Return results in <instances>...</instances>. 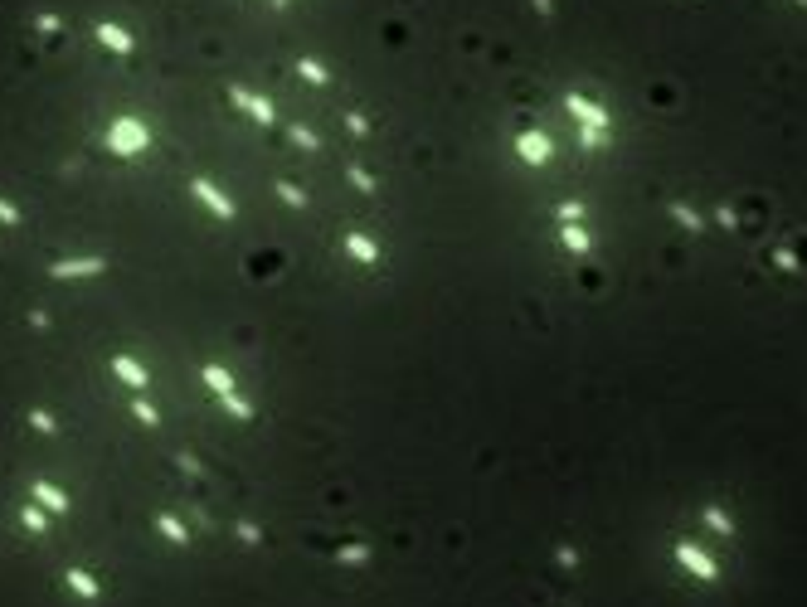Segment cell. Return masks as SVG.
<instances>
[{
	"label": "cell",
	"mask_w": 807,
	"mask_h": 607,
	"mask_svg": "<svg viewBox=\"0 0 807 607\" xmlns=\"http://www.w3.org/2000/svg\"><path fill=\"white\" fill-rule=\"evenodd\" d=\"M676 559H681V564H686L695 578H715V559H706L695 544H676Z\"/></svg>",
	"instance_id": "cell-1"
},
{
	"label": "cell",
	"mask_w": 807,
	"mask_h": 607,
	"mask_svg": "<svg viewBox=\"0 0 807 607\" xmlns=\"http://www.w3.org/2000/svg\"><path fill=\"white\" fill-rule=\"evenodd\" d=\"M569 107H574V117L583 122V132H594V127H603V122H608V117H603V107L583 102V97H569Z\"/></svg>",
	"instance_id": "cell-2"
},
{
	"label": "cell",
	"mask_w": 807,
	"mask_h": 607,
	"mask_svg": "<svg viewBox=\"0 0 807 607\" xmlns=\"http://www.w3.org/2000/svg\"><path fill=\"white\" fill-rule=\"evenodd\" d=\"M520 151H525V160H545V156H550V141H545V136H525Z\"/></svg>",
	"instance_id": "cell-3"
},
{
	"label": "cell",
	"mask_w": 807,
	"mask_h": 607,
	"mask_svg": "<svg viewBox=\"0 0 807 607\" xmlns=\"http://www.w3.org/2000/svg\"><path fill=\"white\" fill-rule=\"evenodd\" d=\"M102 34V44H112V49H132V39L122 34V29H112V25H107V29H97Z\"/></svg>",
	"instance_id": "cell-4"
},
{
	"label": "cell",
	"mask_w": 807,
	"mask_h": 607,
	"mask_svg": "<svg viewBox=\"0 0 807 607\" xmlns=\"http://www.w3.org/2000/svg\"><path fill=\"white\" fill-rule=\"evenodd\" d=\"M706 520H710V525H715L720 534H730V530H734V525H730V515H725L720 506H710V510H706Z\"/></svg>",
	"instance_id": "cell-5"
},
{
	"label": "cell",
	"mask_w": 807,
	"mask_h": 607,
	"mask_svg": "<svg viewBox=\"0 0 807 607\" xmlns=\"http://www.w3.org/2000/svg\"><path fill=\"white\" fill-rule=\"evenodd\" d=\"M39 501H44V506H53V510H64V506H69L64 495H59V491H49V486H39Z\"/></svg>",
	"instance_id": "cell-6"
},
{
	"label": "cell",
	"mask_w": 807,
	"mask_h": 607,
	"mask_svg": "<svg viewBox=\"0 0 807 607\" xmlns=\"http://www.w3.org/2000/svg\"><path fill=\"white\" fill-rule=\"evenodd\" d=\"M564 243H569V248H588V234H583V229H564Z\"/></svg>",
	"instance_id": "cell-7"
},
{
	"label": "cell",
	"mask_w": 807,
	"mask_h": 607,
	"mask_svg": "<svg viewBox=\"0 0 807 607\" xmlns=\"http://www.w3.org/2000/svg\"><path fill=\"white\" fill-rule=\"evenodd\" d=\"M117 369H122V374H127V379H132V384H146V374H141V369H136V364H132V360H117Z\"/></svg>",
	"instance_id": "cell-8"
},
{
	"label": "cell",
	"mask_w": 807,
	"mask_h": 607,
	"mask_svg": "<svg viewBox=\"0 0 807 607\" xmlns=\"http://www.w3.org/2000/svg\"><path fill=\"white\" fill-rule=\"evenodd\" d=\"M69 583H73V588H78V593H97V583H93V578H88V573H69Z\"/></svg>",
	"instance_id": "cell-9"
},
{
	"label": "cell",
	"mask_w": 807,
	"mask_h": 607,
	"mask_svg": "<svg viewBox=\"0 0 807 607\" xmlns=\"http://www.w3.org/2000/svg\"><path fill=\"white\" fill-rule=\"evenodd\" d=\"M797 5H807V0H797Z\"/></svg>",
	"instance_id": "cell-10"
}]
</instances>
